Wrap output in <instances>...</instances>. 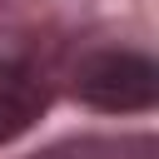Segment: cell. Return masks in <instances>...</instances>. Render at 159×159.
I'll use <instances>...</instances> for the list:
<instances>
[{"label": "cell", "mask_w": 159, "mask_h": 159, "mask_svg": "<svg viewBox=\"0 0 159 159\" xmlns=\"http://www.w3.org/2000/svg\"><path fill=\"white\" fill-rule=\"evenodd\" d=\"M75 89H80V99H89L99 109H149L159 94V70L149 55L99 50L75 70Z\"/></svg>", "instance_id": "cell-1"}, {"label": "cell", "mask_w": 159, "mask_h": 159, "mask_svg": "<svg viewBox=\"0 0 159 159\" xmlns=\"http://www.w3.org/2000/svg\"><path fill=\"white\" fill-rule=\"evenodd\" d=\"M45 104V89L25 75H0V144L15 139Z\"/></svg>", "instance_id": "cell-2"}]
</instances>
